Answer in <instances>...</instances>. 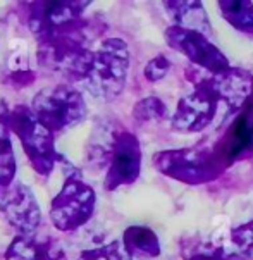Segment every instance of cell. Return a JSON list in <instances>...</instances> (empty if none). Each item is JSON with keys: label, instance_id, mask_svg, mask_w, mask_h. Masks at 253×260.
<instances>
[{"label": "cell", "instance_id": "cell-1", "mask_svg": "<svg viewBox=\"0 0 253 260\" xmlns=\"http://www.w3.org/2000/svg\"><path fill=\"white\" fill-rule=\"evenodd\" d=\"M0 122L7 127L9 133L19 140L37 174L47 178L55 169L57 162L64 160L55 148V135L40 122L33 109L28 105H16L12 109L6 107L0 112Z\"/></svg>", "mask_w": 253, "mask_h": 260}, {"label": "cell", "instance_id": "cell-2", "mask_svg": "<svg viewBox=\"0 0 253 260\" xmlns=\"http://www.w3.org/2000/svg\"><path fill=\"white\" fill-rule=\"evenodd\" d=\"M37 55L43 69L59 74L71 83L86 81L95 59V52L86 45L84 33L59 35L38 42Z\"/></svg>", "mask_w": 253, "mask_h": 260}, {"label": "cell", "instance_id": "cell-3", "mask_svg": "<svg viewBox=\"0 0 253 260\" xmlns=\"http://www.w3.org/2000/svg\"><path fill=\"white\" fill-rule=\"evenodd\" d=\"M21 7L24 11V23L37 42L59 35L84 33L86 28L83 11L88 2H29Z\"/></svg>", "mask_w": 253, "mask_h": 260}, {"label": "cell", "instance_id": "cell-4", "mask_svg": "<svg viewBox=\"0 0 253 260\" xmlns=\"http://www.w3.org/2000/svg\"><path fill=\"white\" fill-rule=\"evenodd\" d=\"M31 109L40 122L54 135L76 126L86 117L84 99L73 85H52L40 90Z\"/></svg>", "mask_w": 253, "mask_h": 260}, {"label": "cell", "instance_id": "cell-5", "mask_svg": "<svg viewBox=\"0 0 253 260\" xmlns=\"http://www.w3.org/2000/svg\"><path fill=\"white\" fill-rule=\"evenodd\" d=\"M97 195L79 174H71L50 202V221L62 233L84 226L95 212Z\"/></svg>", "mask_w": 253, "mask_h": 260}, {"label": "cell", "instance_id": "cell-6", "mask_svg": "<svg viewBox=\"0 0 253 260\" xmlns=\"http://www.w3.org/2000/svg\"><path fill=\"white\" fill-rule=\"evenodd\" d=\"M128 66H130V54L126 43L117 38L105 40L95 50L93 68L90 78L86 79L91 93L104 99L117 96L126 81Z\"/></svg>", "mask_w": 253, "mask_h": 260}, {"label": "cell", "instance_id": "cell-7", "mask_svg": "<svg viewBox=\"0 0 253 260\" xmlns=\"http://www.w3.org/2000/svg\"><path fill=\"white\" fill-rule=\"evenodd\" d=\"M0 215L16 231V236H35L42 222V210L33 191L14 181L0 193Z\"/></svg>", "mask_w": 253, "mask_h": 260}, {"label": "cell", "instance_id": "cell-8", "mask_svg": "<svg viewBox=\"0 0 253 260\" xmlns=\"http://www.w3.org/2000/svg\"><path fill=\"white\" fill-rule=\"evenodd\" d=\"M141 150L138 140L131 133L115 136L110 148V164L105 174V189H115L122 184H131L140 176Z\"/></svg>", "mask_w": 253, "mask_h": 260}, {"label": "cell", "instance_id": "cell-9", "mask_svg": "<svg viewBox=\"0 0 253 260\" xmlns=\"http://www.w3.org/2000/svg\"><path fill=\"white\" fill-rule=\"evenodd\" d=\"M167 40L174 48L184 52L192 60L205 66L208 69L224 71L226 66H228V60L224 59V55L214 45H210L198 31L183 28H171L167 31Z\"/></svg>", "mask_w": 253, "mask_h": 260}, {"label": "cell", "instance_id": "cell-10", "mask_svg": "<svg viewBox=\"0 0 253 260\" xmlns=\"http://www.w3.org/2000/svg\"><path fill=\"white\" fill-rule=\"evenodd\" d=\"M214 111L215 99L212 95V90L197 91L179 104V109L174 116V127L181 131L203 129L214 117Z\"/></svg>", "mask_w": 253, "mask_h": 260}, {"label": "cell", "instance_id": "cell-11", "mask_svg": "<svg viewBox=\"0 0 253 260\" xmlns=\"http://www.w3.org/2000/svg\"><path fill=\"white\" fill-rule=\"evenodd\" d=\"M6 260H68L54 241H38L35 236H14L6 250Z\"/></svg>", "mask_w": 253, "mask_h": 260}, {"label": "cell", "instance_id": "cell-12", "mask_svg": "<svg viewBox=\"0 0 253 260\" xmlns=\"http://www.w3.org/2000/svg\"><path fill=\"white\" fill-rule=\"evenodd\" d=\"M246 150H253V105H248L246 111H243L234 121L228 136L226 157L233 160Z\"/></svg>", "mask_w": 253, "mask_h": 260}, {"label": "cell", "instance_id": "cell-13", "mask_svg": "<svg viewBox=\"0 0 253 260\" xmlns=\"http://www.w3.org/2000/svg\"><path fill=\"white\" fill-rule=\"evenodd\" d=\"M122 245L131 257L133 255H136V257H155L161 252L155 233L150 231L148 228L141 226L128 228L122 238Z\"/></svg>", "mask_w": 253, "mask_h": 260}, {"label": "cell", "instance_id": "cell-14", "mask_svg": "<svg viewBox=\"0 0 253 260\" xmlns=\"http://www.w3.org/2000/svg\"><path fill=\"white\" fill-rule=\"evenodd\" d=\"M78 260H131V255L119 241L99 246V248L84 250L78 255Z\"/></svg>", "mask_w": 253, "mask_h": 260}, {"label": "cell", "instance_id": "cell-15", "mask_svg": "<svg viewBox=\"0 0 253 260\" xmlns=\"http://www.w3.org/2000/svg\"><path fill=\"white\" fill-rule=\"evenodd\" d=\"M16 176V158L12 152L11 136L0 143V188H7L14 183Z\"/></svg>", "mask_w": 253, "mask_h": 260}, {"label": "cell", "instance_id": "cell-16", "mask_svg": "<svg viewBox=\"0 0 253 260\" xmlns=\"http://www.w3.org/2000/svg\"><path fill=\"white\" fill-rule=\"evenodd\" d=\"M223 11L226 12V17L239 16L238 21H234L236 28H243V31H253V6L250 4H223Z\"/></svg>", "mask_w": 253, "mask_h": 260}, {"label": "cell", "instance_id": "cell-17", "mask_svg": "<svg viewBox=\"0 0 253 260\" xmlns=\"http://www.w3.org/2000/svg\"><path fill=\"white\" fill-rule=\"evenodd\" d=\"M164 112H166V107L159 99H150L143 100L135 107V116L141 119V121H148V119H155V117H162Z\"/></svg>", "mask_w": 253, "mask_h": 260}, {"label": "cell", "instance_id": "cell-18", "mask_svg": "<svg viewBox=\"0 0 253 260\" xmlns=\"http://www.w3.org/2000/svg\"><path fill=\"white\" fill-rule=\"evenodd\" d=\"M233 240L241 248L243 253H246L248 257H253V222L238 228L233 233Z\"/></svg>", "mask_w": 253, "mask_h": 260}, {"label": "cell", "instance_id": "cell-19", "mask_svg": "<svg viewBox=\"0 0 253 260\" xmlns=\"http://www.w3.org/2000/svg\"><path fill=\"white\" fill-rule=\"evenodd\" d=\"M169 68H171V64L166 60V57L159 55V57H155V59H152L148 64H146L145 76H146V79H150V81H157V79L166 76Z\"/></svg>", "mask_w": 253, "mask_h": 260}, {"label": "cell", "instance_id": "cell-20", "mask_svg": "<svg viewBox=\"0 0 253 260\" xmlns=\"http://www.w3.org/2000/svg\"><path fill=\"white\" fill-rule=\"evenodd\" d=\"M9 138V131H7V127L0 122V143L4 142V140H7Z\"/></svg>", "mask_w": 253, "mask_h": 260}, {"label": "cell", "instance_id": "cell-21", "mask_svg": "<svg viewBox=\"0 0 253 260\" xmlns=\"http://www.w3.org/2000/svg\"><path fill=\"white\" fill-rule=\"evenodd\" d=\"M0 193H2V188H0Z\"/></svg>", "mask_w": 253, "mask_h": 260}]
</instances>
